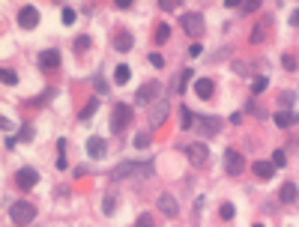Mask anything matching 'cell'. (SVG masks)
Here are the masks:
<instances>
[{
	"mask_svg": "<svg viewBox=\"0 0 299 227\" xmlns=\"http://www.w3.org/2000/svg\"><path fill=\"white\" fill-rule=\"evenodd\" d=\"M9 218L21 227L30 224L36 218V203H30V200H12V203H9Z\"/></svg>",
	"mask_w": 299,
	"mask_h": 227,
	"instance_id": "1",
	"label": "cell"
},
{
	"mask_svg": "<svg viewBox=\"0 0 299 227\" xmlns=\"http://www.w3.org/2000/svg\"><path fill=\"white\" fill-rule=\"evenodd\" d=\"M132 105H126V102H120V105H114V114H111V131H126V126L132 123Z\"/></svg>",
	"mask_w": 299,
	"mask_h": 227,
	"instance_id": "2",
	"label": "cell"
},
{
	"mask_svg": "<svg viewBox=\"0 0 299 227\" xmlns=\"http://www.w3.org/2000/svg\"><path fill=\"white\" fill-rule=\"evenodd\" d=\"M135 173H141V176H150V173H153V164L123 162V164H117V167L111 170V179H123V176H135Z\"/></svg>",
	"mask_w": 299,
	"mask_h": 227,
	"instance_id": "3",
	"label": "cell"
},
{
	"mask_svg": "<svg viewBox=\"0 0 299 227\" xmlns=\"http://www.w3.org/2000/svg\"><path fill=\"white\" fill-rule=\"evenodd\" d=\"M180 24H183V30L189 33V36H203V12H186L183 18H180Z\"/></svg>",
	"mask_w": 299,
	"mask_h": 227,
	"instance_id": "4",
	"label": "cell"
},
{
	"mask_svg": "<svg viewBox=\"0 0 299 227\" xmlns=\"http://www.w3.org/2000/svg\"><path fill=\"white\" fill-rule=\"evenodd\" d=\"M186 156H189V162L195 164V167H203V164L209 162V150H206V144H189L186 147Z\"/></svg>",
	"mask_w": 299,
	"mask_h": 227,
	"instance_id": "5",
	"label": "cell"
},
{
	"mask_svg": "<svg viewBox=\"0 0 299 227\" xmlns=\"http://www.w3.org/2000/svg\"><path fill=\"white\" fill-rule=\"evenodd\" d=\"M225 170H228L231 176H239V173L245 170V159H242L236 150H228V153H225Z\"/></svg>",
	"mask_w": 299,
	"mask_h": 227,
	"instance_id": "6",
	"label": "cell"
},
{
	"mask_svg": "<svg viewBox=\"0 0 299 227\" xmlns=\"http://www.w3.org/2000/svg\"><path fill=\"white\" fill-rule=\"evenodd\" d=\"M15 183H18V189H24V192H30L36 183H39V173H36L33 167H21L18 173H15Z\"/></svg>",
	"mask_w": 299,
	"mask_h": 227,
	"instance_id": "7",
	"label": "cell"
},
{
	"mask_svg": "<svg viewBox=\"0 0 299 227\" xmlns=\"http://www.w3.org/2000/svg\"><path fill=\"white\" fill-rule=\"evenodd\" d=\"M167 111H170V105H167V102H162V99H159V102H153V108H150V126H156V129H159V126L167 120Z\"/></svg>",
	"mask_w": 299,
	"mask_h": 227,
	"instance_id": "8",
	"label": "cell"
},
{
	"mask_svg": "<svg viewBox=\"0 0 299 227\" xmlns=\"http://www.w3.org/2000/svg\"><path fill=\"white\" fill-rule=\"evenodd\" d=\"M18 24H21L24 30H33L36 24H39V12H36V6H21V9H18Z\"/></svg>",
	"mask_w": 299,
	"mask_h": 227,
	"instance_id": "9",
	"label": "cell"
},
{
	"mask_svg": "<svg viewBox=\"0 0 299 227\" xmlns=\"http://www.w3.org/2000/svg\"><path fill=\"white\" fill-rule=\"evenodd\" d=\"M159 93H162V84H159V81H147V84L138 90V102H156Z\"/></svg>",
	"mask_w": 299,
	"mask_h": 227,
	"instance_id": "10",
	"label": "cell"
},
{
	"mask_svg": "<svg viewBox=\"0 0 299 227\" xmlns=\"http://www.w3.org/2000/svg\"><path fill=\"white\" fill-rule=\"evenodd\" d=\"M296 123H299V114H296V111H290V108L275 111V126H278V129H290V126H296Z\"/></svg>",
	"mask_w": 299,
	"mask_h": 227,
	"instance_id": "11",
	"label": "cell"
},
{
	"mask_svg": "<svg viewBox=\"0 0 299 227\" xmlns=\"http://www.w3.org/2000/svg\"><path fill=\"white\" fill-rule=\"evenodd\" d=\"M156 206H159V212L162 215H167V218H174L177 212H180V206H177V200L170 195H159V200H156Z\"/></svg>",
	"mask_w": 299,
	"mask_h": 227,
	"instance_id": "12",
	"label": "cell"
},
{
	"mask_svg": "<svg viewBox=\"0 0 299 227\" xmlns=\"http://www.w3.org/2000/svg\"><path fill=\"white\" fill-rule=\"evenodd\" d=\"M87 153H90L93 159H102V156L108 153V144H105V138H99V134H93V138L87 141Z\"/></svg>",
	"mask_w": 299,
	"mask_h": 227,
	"instance_id": "13",
	"label": "cell"
},
{
	"mask_svg": "<svg viewBox=\"0 0 299 227\" xmlns=\"http://www.w3.org/2000/svg\"><path fill=\"white\" fill-rule=\"evenodd\" d=\"M198 129L203 131V134H219V131H222V120H219V117H200Z\"/></svg>",
	"mask_w": 299,
	"mask_h": 227,
	"instance_id": "14",
	"label": "cell"
},
{
	"mask_svg": "<svg viewBox=\"0 0 299 227\" xmlns=\"http://www.w3.org/2000/svg\"><path fill=\"white\" fill-rule=\"evenodd\" d=\"M278 200H281V203H296V200H299L296 183H290V179H287V183L281 186V192H278Z\"/></svg>",
	"mask_w": 299,
	"mask_h": 227,
	"instance_id": "15",
	"label": "cell"
},
{
	"mask_svg": "<svg viewBox=\"0 0 299 227\" xmlns=\"http://www.w3.org/2000/svg\"><path fill=\"white\" fill-rule=\"evenodd\" d=\"M39 66H42V69H57V66H60V51H54V48L42 51V54H39Z\"/></svg>",
	"mask_w": 299,
	"mask_h": 227,
	"instance_id": "16",
	"label": "cell"
},
{
	"mask_svg": "<svg viewBox=\"0 0 299 227\" xmlns=\"http://www.w3.org/2000/svg\"><path fill=\"white\" fill-rule=\"evenodd\" d=\"M212 90H216L212 78H198V81H195V93H198V99H209Z\"/></svg>",
	"mask_w": 299,
	"mask_h": 227,
	"instance_id": "17",
	"label": "cell"
},
{
	"mask_svg": "<svg viewBox=\"0 0 299 227\" xmlns=\"http://www.w3.org/2000/svg\"><path fill=\"white\" fill-rule=\"evenodd\" d=\"M132 45H135V39H132V33L129 30L117 33V39H114V48H117V51H132Z\"/></svg>",
	"mask_w": 299,
	"mask_h": 227,
	"instance_id": "18",
	"label": "cell"
},
{
	"mask_svg": "<svg viewBox=\"0 0 299 227\" xmlns=\"http://www.w3.org/2000/svg\"><path fill=\"white\" fill-rule=\"evenodd\" d=\"M251 170H254L261 179H269V176L275 173V164H272V162H254V164H251Z\"/></svg>",
	"mask_w": 299,
	"mask_h": 227,
	"instance_id": "19",
	"label": "cell"
},
{
	"mask_svg": "<svg viewBox=\"0 0 299 227\" xmlns=\"http://www.w3.org/2000/svg\"><path fill=\"white\" fill-rule=\"evenodd\" d=\"M96 108H99V99H87V105L81 108V114H78V117H81V120H90V117L96 114Z\"/></svg>",
	"mask_w": 299,
	"mask_h": 227,
	"instance_id": "20",
	"label": "cell"
},
{
	"mask_svg": "<svg viewBox=\"0 0 299 227\" xmlns=\"http://www.w3.org/2000/svg\"><path fill=\"white\" fill-rule=\"evenodd\" d=\"M129 75H132V72H129L126 63H120L117 69H114V81H117V84H129Z\"/></svg>",
	"mask_w": 299,
	"mask_h": 227,
	"instance_id": "21",
	"label": "cell"
},
{
	"mask_svg": "<svg viewBox=\"0 0 299 227\" xmlns=\"http://www.w3.org/2000/svg\"><path fill=\"white\" fill-rule=\"evenodd\" d=\"M189 78H192V69H186L183 75H177V78H174V93H183V90H186V81H189Z\"/></svg>",
	"mask_w": 299,
	"mask_h": 227,
	"instance_id": "22",
	"label": "cell"
},
{
	"mask_svg": "<svg viewBox=\"0 0 299 227\" xmlns=\"http://www.w3.org/2000/svg\"><path fill=\"white\" fill-rule=\"evenodd\" d=\"M266 87H269V78H266V75H258V78H251V93H264Z\"/></svg>",
	"mask_w": 299,
	"mask_h": 227,
	"instance_id": "23",
	"label": "cell"
},
{
	"mask_svg": "<svg viewBox=\"0 0 299 227\" xmlns=\"http://www.w3.org/2000/svg\"><path fill=\"white\" fill-rule=\"evenodd\" d=\"M192 123H195V117H192V111H189L186 105H180V126H183V129H189Z\"/></svg>",
	"mask_w": 299,
	"mask_h": 227,
	"instance_id": "24",
	"label": "cell"
},
{
	"mask_svg": "<svg viewBox=\"0 0 299 227\" xmlns=\"http://www.w3.org/2000/svg\"><path fill=\"white\" fill-rule=\"evenodd\" d=\"M153 39H156L159 45H162V42H167V39H170V27H167V24H159V27H156V36H153Z\"/></svg>",
	"mask_w": 299,
	"mask_h": 227,
	"instance_id": "25",
	"label": "cell"
},
{
	"mask_svg": "<svg viewBox=\"0 0 299 227\" xmlns=\"http://www.w3.org/2000/svg\"><path fill=\"white\" fill-rule=\"evenodd\" d=\"M135 227H156V221H153V215H150V212H141V215H138V221H135Z\"/></svg>",
	"mask_w": 299,
	"mask_h": 227,
	"instance_id": "26",
	"label": "cell"
},
{
	"mask_svg": "<svg viewBox=\"0 0 299 227\" xmlns=\"http://www.w3.org/2000/svg\"><path fill=\"white\" fill-rule=\"evenodd\" d=\"M219 215H222L225 221H231L233 215H236V209H233V203H222V209H219Z\"/></svg>",
	"mask_w": 299,
	"mask_h": 227,
	"instance_id": "27",
	"label": "cell"
},
{
	"mask_svg": "<svg viewBox=\"0 0 299 227\" xmlns=\"http://www.w3.org/2000/svg\"><path fill=\"white\" fill-rule=\"evenodd\" d=\"M0 78H3V84H9V87H12V84H18V75H15L12 69H3V72H0Z\"/></svg>",
	"mask_w": 299,
	"mask_h": 227,
	"instance_id": "28",
	"label": "cell"
},
{
	"mask_svg": "<svg viewBox=\"0 0 299 227\" xmlns=\"http://www.w3.org/2000/svg\"><path fill=\"white\" fill-rule=\"evenodd\" d=\"M135 147H138V150H147V147H150V134H147V131L135 134Z\"/></svg>",
	"mask_w": 299,
	"mask_h": 227,
	"instance_id": "29",
	"label": "cell"
},
{
	"mask_svg": "<svg viewBox=\"0 0 299 227\" xmlns=\"http://www.w3.org/2000/svg\"><path fill=\"white\" fill-rule=\"evenodd\" d=\"M281 66H284L287 72H296V57H293V54H284V57H281Z\"/></svg>",
	"mask_w": 299,
	"mask_h": 227,
	"instance_id": "30",
	"label": "cell"
},
{
	"mask_svg": "<svg viewBox=\"0 0 299 227\" xmlns=\"http://www.w3.org/2000/svg\"><path fill=\"white\" fill-rule=\"evenodd\" d=\"M87 48H90V36H78V39H75V51L81 54V51H87Z\"/></svg>",
	"mask_w": 299,
	"mask_h": 227,
	"instance_id": "31",
	"label": "cell"
},
{
	"mask_svg": "<svg viewBox=\"0 0 299 227\" xmlns=\"http://www.w3.org/2000/svg\"><path fill=\"white\" fill-rule=\"evenodd\" d=\"M147 60H150V66H156V69H162V66H165V57H162L159 51H153V54H150Z\"/></svg>",
	"mask_w": 299,
	"mask_h": 227,
	"instance_id": "32",
	"label": "cell"
},
{
	"mask_svg": "<svg viewBox=\"0 0 299 227\" xmlns=\"http://www.w3.org/2000/svg\"><path fill=\"white\" fill-rule=\"evenodd\" d=\"M60 12H63V24H75V9L72 6H63Z\"/></svg>",
	"mask_w": 299,
	"mask_h": 227,
	"instance_id": "33",
	"label": "cell"
},
{
	"mask_svg": "<svg viewBox=\"0 0 299 227\" xmlns=\"http://www.w3.org/2000/svg\"><path fill=\"white\" fill-rule=\"evenodd\" d=\"M18 141H33V126H21V131H18Z\"/></svg>",
	"mask_w": 299,
	"mask_h": 227,
	"instance_id": "34",
	"label": "cell"
},
{
	"mask_svg": "<svg viewBox=\"0 0 299 227\" xmlns=\"http://www.w3.org/2000/svg\"><path fill=\"white\" fill-rule=\"evenodd\" d=\"M239 9H242L245 15H251V12H258V9H261V3H258V0H251V3H242Z\"/></svg>",
	"mask_w": 299,
	"mask_h": 227,
	"instance_id": "35",
	"label": "cell"
},
{
	"mask_svg": "<svg viewBox=\"0 0 299 227\" xmlns=\"http://www.w3.org/2000/svg\"><path fill=\"white\" fill-rule=\"evenodd\" d=\"M284 162H287V159H284V150H275V156H272V164H275V167H284Z\"/></svg>",
	"mask_w": 299,
	"mask_h": 227,
	"instance_id": "36",
	"label": "cell"
},
{
	"mask_svg": "<svg viewBox=\"0 0 299 227\" xmlns=\"http://www.w3.org/2000/svg\"><path fill=\"white\" fill-rule=\"evenodd\" d=\"M102 212H105V215L114 212V197H105V200H102Z\"/></svg>",
	"mask_w": 299,
	"mask_h": 227,
	"instance_id": "37",
	"label": "cell"
},
{
	"mask_svg": "<svg viewBox=\"0 0 299 227\" xmlns=\"http://www.w3.org/2000/svg\"><path fill=\"white\" fill-rule=\"evenodd\" d=\"M177 6H180V3H174V0H162V3H159V9H162V12H174Z\"/></svg>",
	"mask_w": 299,
	"mask_h": 227,
	"instance_id": "38",
	"label": "cell"
},
{
	"mask_svg": "<svg viewBox=\"0 0 299 227\" xmlns=\"http://www.w3.org/2000/svg\"><path fill=\"white\" fill-rule=\"evenodd\" d=\"M66 167H69L66 156H63V153H57V170H66Z\"/></svg>",
	"mask_w": 299,
	"mask_h": 227,
	"instance_id": "39",
	"label": "cell"
},
{
	"mask_svg": "<svg viewBox=\"0 0 299 227\" xmlns=\"http://www.w3.org/2000/svg\"><path fill=\"white\" fill-rule=\"evenodd\" d=\"M96 93H108V84L102 78H96Z\"/></svg>",
	"mask_w": 299,
	"mask_h": 227,
	"instance_id": "40",
	"label": "cell"
},
{
	"mask_svg": "<svg viewBox=\"0 0 299 227\" xmlns=\"http://www.w3.org/2000/svg\"><path fill=\"white\" fill-rule=\"evenodd\" d=\"M200 51H203L200 45H192V48H189V54H192V57H200Z\"/></svg>",
	"mask_w": 299,
	"mask_h": 227,
	"instance_id": "41",
	"label": "cell"
},
{
	"mask_svg": "<svg viewBox=\"0 0 299 227\" xmlns=\"http://www.w3.org/2000/svg\"><path fill=\"white\" fill-rule=\"evenodd\" d=\"M290 21H293V24H299V9L293 12V15H290Z\"/></svg>",
	"mask_w": 299,
	"mask_h": 227,
	"instance_id": "42",
	"label": "cell"
},
{
	"mask_svg": "<svg viewBox=\"0 0 299 227\" xmlns=\"http://www.w3.org/2000/svg\"><path fill=\"white\" fill-rule=\"evenodd\" d=\"M254 227H264V224H254Z\"/></svg>",
	"mask_w": 299,
	"mask_h": 227,
	"instance_id": "43",
	"label": "cell"
}]
</instances>
